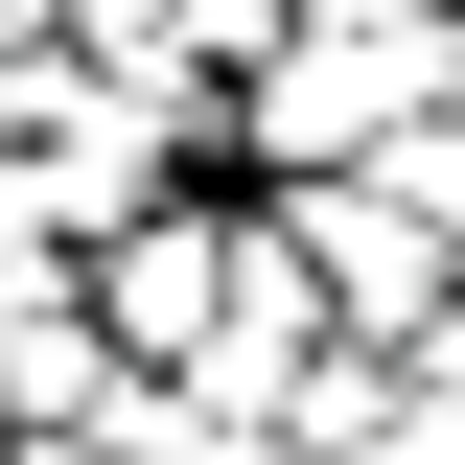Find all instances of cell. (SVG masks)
Wrapping results in <instances>:
<instances>
[{
    "instance_id": "2",
    "label": "cell",
    "mask_w": 465,
    "mask_h": 465,
    "mask_svg": "<svg viewBox=\"0 0 465 465\" xmlns=\"http://www.w3.org/2000/svg\"><path fill=\"white\" fill-rule=\"evenodd\" d=\"M419 396H465V302H442V326H419Z\"/></svg>"
},
{
    "instance_id": "4",
    "label": "cell",
    "mask_w": 465,
    "mask_h": 465,
    "mask_svg": "<svg viewBox=\"0 0 465 465\" xmlns=\"http://www.w3.org/2000/svg\"><path fill=\"white\" fill-rule=\"evenodd\" d=\"M47 465H70V442H47ZM94 465H116V442H94Z\"/></svg>"
},
{
    "instance_id": "3",
    "label": "cell",
    "mask_w": 465,
    "mask_h": 465,
    "mask_svg": "<svg viewBox=\"0 0 465 465\" xmlns=\"http://www.w3.org/2000/svg\"><path fill=\"white\" fill-rule=\"evenodd\" d=\"M326 24H372V47H419V24H396V0H326Z\"/></svg>"
},
{
    "instance_id": "1",
    "label": "cell",
    "mask_w": 465,
    "mask_h": 465,
    "mask_svg": "<svg viewBox=\"0 0 465 465\" xmlns=\"http://www.w3.org/2000/svg\"><path fill=\"white\" fill-rule=\"evenodd\" d=\"M372 210H396V232H465V140H396V163H372Z\"/></svg>"
}]
</instances>
